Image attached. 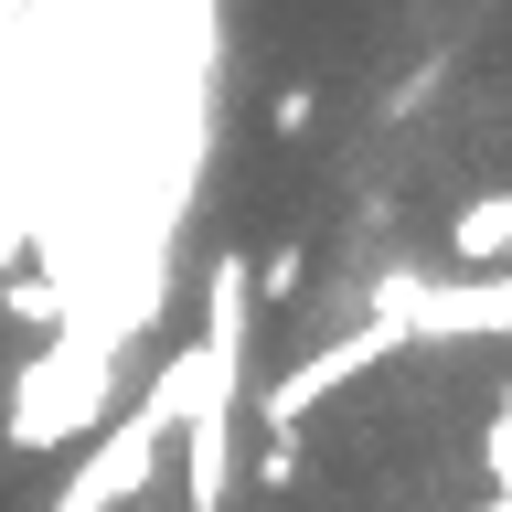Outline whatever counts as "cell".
<instances>
[{"label":"cell","mask_w":512,"mask_h":512,"mask_svg":"<svg viewBox=\"0 0 512 512\" xmlns=\"http://www.w3.org/2000/svg\"><path fill=\"white\" fill-rule=\"evenodd\" d=\"M310 118H320V86H278L267 96V128H278V139H299Z\"/></svg>","instance_id":"cell-1"}]
</instances>
